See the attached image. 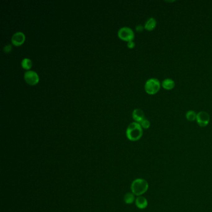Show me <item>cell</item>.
I'll return each mask as SVG.
<instances>
[{
    "instance_id": "cell-1",
    "label": "cell",
    "mask_w": 212,
    "mask_h": 212,
    "mask_svg": "<svg viewBox=\"0 0 212 212\" xmlns=\"http://www.w3.org/2000/svg\"><path fill=\"white\" fill-rule=\"evenodd\" d=\"M126 133L128 139L131 141H136L142 137L143 131L140 124L134 121L128 126Z\"/></svg>"
},
{
    "instance_id": "cell-2",
    "label": "cell",
    "mask_w": 212,
    "mask_h": 212,
    "mask_svg": "<svg viewBox=\"0 0 212 212\" xmlns=\"http://www.w3.org/2000/svg\"><path fill=\"white\" fill-rule=\"evenodd\" d=\"M149 188L147 182L143 178H137L134 180L131 186L132 193L136 196H142L145 193Z\"/></svg>"
},
{
    "instance_id": "cell-3",
    "label": "cell",
    "mask_w": 212,
    "mask_h": 212,
    "mask_svg": "<svg viewBox=\"0 0 212 212\" xmlns=\"http://www.w3.org/2000/svg\"><path fill=\"white\" fill-rule=\"evenodd\" d=\"M161 83L160 81L156 78L149 79L145 83L144 89L146 92L149 95H155L160 90Z\"/></svg>"
},
{
    "instance_id": "cell-4",
    "label": "cell",
    "mask_w": 212,
    "mask_h": 212,
    "mask_svg": "<svg viewBox=\"0 0 212 212\" xmlns=\"http://www.w3.org/2000/svg\"><path fill=\"white\" fill-rule=\"evenodd\" d=\"M118 37L123 41L130 42L133 41L134 38V31L128 27H123L119 29L118 32Z\"/></svg>"
},
{
    "instance_id": "cell-5",
    "label": "cell",
    "mask_w": 212,
    "mask_h": 212,
    "mask_svg": "<svg viewBox=\"0 0 212 212\" xmlns=\"http://www.w3.org/2000/svg\"><path fill=\"white\" fill-rule=\"evenodd\" d=\"M24 79L26 82L31 85H35L39 81V75L33 70L26 71L24 74Z\"/></svg>"
},
{
    "instance_id": "cell-6",
    "label": "cell",
    "mask_w": 212,
    "mask_h": 212,
    "mask_svg": "<svg viewBox=\"0 0 212 212\" xmlns=\"http://www.w3.org/2000/svg\"><path fill=\"white\" fill-rule=\"evenodd\" d=\"M210 120L209 114L206 111H200L196 115V121L200 127L206 126Z\"/></svg>"
},
{
    "instance_id": "cell-7",
    "label": "cell",
    "mask_w": 212,
    "mask_h": 212,
    "mask_svg": "<svg viewBox=\"0 0 212 212\" xmlns=\"http://www.w3.org/2000/svg\"><path fill=\"white\" fill-rule=\"evenodd\" d=\"M26 37L23 33L17 32L15 33L11 38V43L15 46H21L25 41Z\"/></svg>"
},
{
    "instance_id": "cell-8",
    "label": "cell",
    "mask_w": 212,
    "mask_h": 212,
    "mask_svg": "<svg viewBox=\"0 0 212 212\" xmlns=\"http://www.w3.org/2000/svg\"><path fill=\"white\" fill-rule=\"evenodd\" d=\"M132 116L135 122L138 123H140L145 118L143 111L139 108H136L133 110Z\"/></svg>"
},
{
    "instance_id": "cell-9",
    "label": "cell",
    "mask_w": 212,
    "mask_h": 212,
    "mask_svg": "<svg viewBox=\"0 0 212 212\" xmlns=\"http://www.w3.org/2000/svg\"><path fill=\"white\" fill-rule=\"evenodd\" d=\"M157 26V21L154 18H149L144 23V29L148 31H153Z\"/></svg>"
},
{
    "instance_id": "cell-10",
    "label": "cell",
    "mask_w": 212,
    "mask_h": 212,
    "mask_svg": "<svg viewBox=\"0 0 212 212\" xmlns=\"http://www.w3.org/2000/svg\"><path fill=\"white\" fill-rule=\"evenodd\" d=\"M175 83L173 79H165L161 83L162 87L166 90H172L175 87Z\"/></svg>"
},
{
    "instance_id": "cell-11",
    "label": "cell",
    "mask_w": 212,
    "mask_h": 212,
    "mask_svg": "<svg viewBox=\"0 0 212 212\" xmlns=\"http://www.w3.org/2000/svg\"><path fill=\"white\" fill-rule=\"evenodd\" d=\"M135 203L136 206L139 209H144L148 205L147 199L142 196H138L135 200Z\"/></svg>"
},
{
    "instance_id": "cell-12",
    "label": "cell",
    "mask_w": 212,
    "mask_h": 212,
    "mask_svg": "<svg viewBox=\"0 0 212 212\" xmlns=\"http://www.w3.org/2000/svg\"><path fill=\"white\" fill-rule=\"evenodd\" d=\"M33 65L32 61L29 58H25L21 61V66L25 70H29Z\"/></svg>"
},
{
    "instance_id": "cell-13",
    "label": "cell",
    "mask_w": 212,
    "mask_h": 212,
    "mask_svg": "<svg viewBox=\"0 0 212 212\" xmlns=\"http://www.w3.org/2000/svg\"><path fill=\"white\" fill-rule=\"evenodd\" d=\"M135 200L134 195L131 192L126 193L124 196V201L126 204H131Z\"/></svg>"
},
{
    "instance_id": "cell-14",
    "label": "cell",
    "mask_w": 212,
    "mask_h": 212,
    "mask_svg": "<svg viewBox=\"0 0 212 212\" xmlns=\"http://www.w3.org/2000/svg\"><path fill=\"white\" fill-rule=\"evenodd\" d=\"M196 115L197 113H196L195 111L189 110L186 113L185 118L189 121H196Z\"/></svg>"
},
{
    "instance_id": "cell-15",
    "label": "cell",
    "mask_w": 212,
    "mask_h": 212,
    "mask_svg": "<svg viewBox=\"0 0 212 212\" xmlns=\"http://www.w3.org/2000/svg\"><path fill=\"white\" fill-rule=\"evenodd\" d=\"M139 124L141 126L142 128L144 129H148L151 126V122L146 118H144Z\"/></svg>"
},
{
    "instance_id": "cell-16",
    "label": "cell",
    "mask_w": 212,
    "mask_h": 212,
    "mask_svg": "<svg viewBox=\"0 0 212 212\" xmlns=\"http://www.w3.org/2000/svg\"><path fill=\"white\" fill-rule=\"evenodd\" d=\"M11 50H12V46L10 44H7L3 48V51L5 53H9L11 51Z\"/></svg>"
},
{
    "instance_id": "cell-17",
    "label": "cell",
    "mask_w": 212,
    "mask_h": 212,
    "mask_svg": "<svg viewBox=\"0 0 212 212\" xmlns=\"http://www.w3.org/2000/svg\"><path fill=\"white\" fill-rule=\"evenodd\" d=\"M144 29V27L142 26L141 25H138L136 26V30L137 32H139V33L142 32Z\"/></svg>"
},
{
    "instance_id": "cell-18",
    "label": "cell",
    "mask_w": 212,
    "mask_h": 212,
    "mask_svg": "<svg viewBox=\"0 0 212 212\" xmlns=\"http://www.w3.org/2000/svg\"><path fill=\"white\" fill-rule=\"evenodd\" d=\"M127 46L129 49H133L135 47V43L133 41H130L128 43Z\"/></svg>"
}]
</instances>
